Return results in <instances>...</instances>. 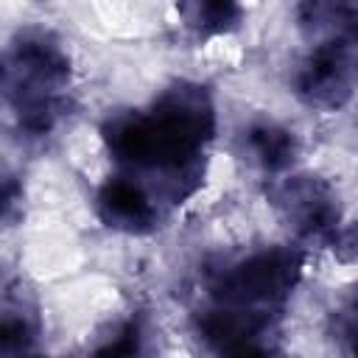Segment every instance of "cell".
<instances>
[{"label": "cell", "instance_id": "obj_1", "mask_svg": "<svg viewBox=\"0 0 358 358\" xmlns=\"http://www.w3.org/2000/svg\"><path fill=\"white\" fill-rule=\"evenodd\" d=\"M109 154L134 179H154L157 199L182 204L204 176L215 134V103L204 84L173 81L148 106L112 115L103 129Z\"/></svg>", "mask_w": 358, "mask_h": 358}, {"label": "cell", "instance_id": "obj_2", "mask_svg": "<svg viewBox=\"0 0 358 358\" xmlns=\"http://www.w3.org/2000/svg\"><path fill=\"white\" fill-rule=\"evenodd\" d=\"M73 64L64 45L45 28L17 31L3 53V98L28 137L50 134L67 112Z\"/></svg>", "mask_w": 358, "mask_h": 358}, {"label": "cell", "instance_id": "obj_3", "mask_svg": "<svg viewBox=\"0 0 358 358\" xmlns=\"http://www.w3.org/2000/svg\"><path fill=\"white\" fill-rule=\"evenodd\" d=\"M305 252L296 246H260L224 268H218L207 285L210 302L260 310V313H282L294 288L302 280Z\"/></svg>", "mask_w": 358, "mask_h": 358}, {"label": "cell", "instance_id": "obj_4", "mask_svg": "<svg viewBox=\"0 0 358 358\" xmlns=\"http://www.w3.org/2000/svg\"><path fill=\"white\" fill-rule=\"evenodd\" d=\"M268 201L299 241L330 246L344 227L336 187L316 173H291L277 179L268 187Z\"/></svg>", "mask_w": 358, "mask_h": 358}, {"label": "cell", "instance_id": "obj_5", "mask_svg": "<svg viewBox=\"0 0 358 358\" xmlns=\"http://www.w3.org/2000/svg\"><path fill=\"white\" fill-rule=\"evenodd\" d=\"M280 316L210 302L196 316V333L213 358H282Z\"/></svg>", "mask_w": 358, "mask_h": 358}, {"label": "cell", "instance_id": "obj_6", "mask_svg": "<svg viewBox=\"0 0 358 358\" xmlns=\"http://www.w3.org/2000/svg\"><path fill=\"white\" fill-rule=\"evenodd\" d=\"M352 50L350 39L344 36H322L294 70V92L302 103L322 112L347 106V101L352 98Z\"/></svg>", "mask_w": 358, "mask_h": 358}, {"label": "cell", "instance_id": "obj_7", "mask_svg": "<svg viewBox=\"0 0 358 358\" xmlns=\"http://www.w3.org/2000/svg\"><path fill=\"white\" fill-rule=\"evenodd\" d=\"M95 213L115 232L145 235L159 224L162 204L145 182L129 173H120V176H109L98 187Z\"/></svg>", "mask_w": 358, "mask_h": 358}, {"label": "cell", "instance_id": "obj_8", "mask_svg": "<svg viewBox=\"0 0 358 358\" xmlns=\"http://www.w3.org/2000/svg\"><path fill=\"white\" fill-rule=\"evenodd\" d=\"M246 148L252 154V159L268 171V173H282L294 165L299 143L296 134L274 120H257L246 129Z\"/></svg>", "mask_w": 358, "mask_h": 358}, {"label": "cell", "instance_id": "obj_9", "mask_svg": "<svg viewBox=\"0 0 358 358\" xmlns=\"http://www.w3.org/2000/svg\"><path fill=\"white\" fill-rule=\"evenodd\" d=\"M39 333L36 310L22 299V294H14L6 288L3 294V313H0V352L3 358H28V350L34 347Z\"/></svg>", "mask_w": 358, "mask_h": 358}, {"label": "cell", "instance_id": "obj_10", "mask_svg": "<svg viewBox=\"0 0 358 358\" xmlns=\"http://www.w3.org/2000/svg\"><path fill=\"white\" fill-rule=\"evenodd\" d=\"M179 14L196 36H218L238 28L243 8L238 3H182Z\"/></svg>", "mask_w": 358, "mask_h": 358}, {"label": "cell", "instance_id": "obj_11", "mask_svg": "<svg viewBox=\"0 0 358 358\" xmlns=\"http://www.w3.org/2000/svg\"><path fill=\"white\" fill-rule=\"evenodd\" d=\"M145 352H148V327L140 316H129L112 330V336H106L95 347L92 358H143Z\"/></svg>", "mask_w": 358, "mask_h": 358}, {"label": "cell", "instance_id": "obj_12", "mask_svg": "<svg viewBox=\"0 0 358 358\" xmlns=\"http://www.w3.org/2000/svg\"><path fill=\"white\" fill-rule=\"evenodd\" d=\"M330 333L341 358H358V291L338 302L330 316Z\"/></svg>", "mask_w": 358, "mask_h": 358}, {"label": "cell", "instance_id": "obj_13", "mask_svg": "<svg viewBox=\"0 0 358 358\" xmlns=\"http://www.w3.org/2000/svg\"><path fill=\"white\" fill-rule=\"evenodd\" d=\"M344 260H355L358 257V224L341 227V232L336 235V241L330 243Z\"/></svg>", "mask_w": 358, "mask_h": 358}]
</instances>
